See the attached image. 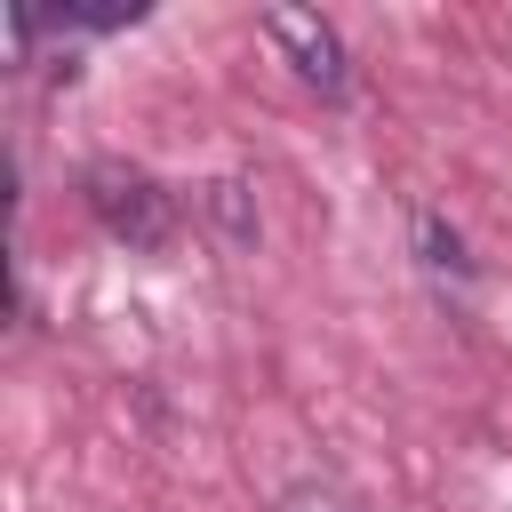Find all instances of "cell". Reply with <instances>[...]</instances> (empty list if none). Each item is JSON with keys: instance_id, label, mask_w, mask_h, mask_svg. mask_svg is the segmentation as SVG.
Returning a JSON list of instances; mask_svg holds the SVG:
<instances>
[{"instance_id": "obj_3", "label": "cell", "mask_w": 512, "mask_h": 512, "mask_svg": "<svg viewBox=\"0 0 512 512\" xmlns=\"http://www.w3.org/2000/svg\"><path fill=\"white\" fill-rule=\"evenodd\" d=\"M280 512H352V504H344L336 488H312V480H304V488H288V496H280Z\"/></svg>"}, {"instance_id": "obj_2", "label": "cell", "mask_w": 512, "mask_h": 512, "mask_svg": "<svg viewBox=\"0 0 512 512\" xmlns=\"http://www.w3.org/2000/svg\"><path fill=\"white\" fill-rule=\"evenodd\" d=\"M264 40L296 64V80H304V88L344 96L352 64H344V40H336V24H328V16H312V8H264Z\"/></svg>"}, {"instance_id": "obj_1", "label": "cell", "mask_w": 512, "mask_h": 512, "mask_svg": "<svg viewBox=\"0 0 512 512\" xmlns=\"http://www.w3.org/2000/svg\"><path fill=\"white\" fill-rule=\"evenodd\" d=\"M80 192H88L96 224L120 232V240H136V248H160L168 224H176V200H168L144 168H128V160H96V168L80 176Z\"/></svg>"}]
</instances>
